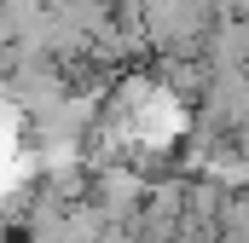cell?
Instances as JSON below:
<instances>
[{"instance_id":"obj_1","label":"cell","mask_w":249,"mask_h":243,"mask_svg":"<svg viewBox=\"0 0 249 243\" xmlns=\"http://www.w3.org/2000/svg\"><path fill=\"white\" fill-rule=\"evenodd\" d=\"M162 243H197V238H162Z\"/></svg>"}]
</instances>
